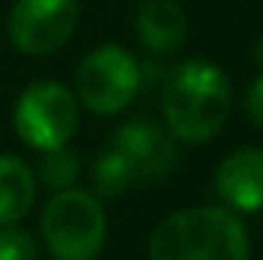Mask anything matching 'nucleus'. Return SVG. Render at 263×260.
Listing matches in <instances>:
<instances>
[{"instance_id":"nucleus-1","label":"nucleus","mask_w":263,"mask_h":260,"mask_svg":"<svg viewBox=\"0 0 263 260\" xmlns=\"http://www.w3.org/2000/svg\"><path fill=\"white\" fill-rule=\"evenodd\" d=\"M233 89L223 67L205 59H190L175 67L162 83V117L168 132L184 144H202L230 120Z\"/></svg>"},{"instance_id":"nucleus-2","label":"nucleus","mask_w":263,"mask_h":260,"mask_svg":"<svg viewBox=\"0 0 263 260\" xmlns=\"http://www.w3.org/2000/svg\"><path fill=\"white\" fill-rule=\"evenodd\" d=\"M147 260H248V233L230 208H184L150 233Z\"/></svg>"},{"instance_id":"nucleus-3","label":"nucleus","mask_w":263,"mask_h":260,"mask_svg":"<svg viewBox=\"0 0 263 260\" xmlns=\"http://www.w3.org/2000/svg\"><path fill=\"white\" fill-rule=\"evenodd\" d=\"M40 230L52 260H95L107 239V214L95 196L67 187L49 199Z\"/></svg>"},{"instance_id":"nucleus-4","label":"nucleus","mask_w":263,"mask_h":260,"mask_svg":"<svg viewBox=\"0 0 263 260\" xmlns=\"http://www.w3.org/2000/svg\"><path fill=\"white\" fill-rule=\"evenodd\" d=\"M144 83V67L141 62L123 46H98L92 49L73 73V95L77 101L98 114V117H114L126 110L132 98L138 95Z\"/></svg>"},{"instance_id":"nucleus-5","label":"nucleus","mask_w":263,"mask_h":260,"mask_svg":"<svg viewBox=\"0 0 263 260\" xmlns=\"http://www.w3.org/2000/svg\"><path fill=\"white\" fill-rule=\"evenodd\" d=\"M12 126L28 147L40 153L65 147L80 126V101L67 86L55 80L31 83L15 101Z\"/></svg>"},{"instance_id":"nucleus-6","label":"nucleus","mask_w":263,"mask_h":260,"mask_svg":"<svg viewBox=\"0 0 263 260\" xmlns=\"http://www.w3.org/2000/svg\"><path fill=\"white\" fill-rule=\"evenodd\" d=\"M80 25V0H15L6 15V37L25 55H52Z\"/></svg>"},{"instance_id":"nucleus-7","label":"nucleus","mask_w":263,"mask_h":260,"mask_svg":"<svg viewBox=\"0 0 263 260\" xmlns=\"http://www.w3.org/2000/svg\"><path fill=\"white\" fill-rule=\"evenodd\" d=\"M110 147L129 162L135 181H162L181 162L178 138L168 129L150 123V120L123 123L120 129L114 132Z\"/></svg>"},{"instance_id":"nucleus-8","label":"nucleus","mask_w":263,"mask_h":260,"mask_svg":"<svg viewBox=\"0 0 263 260\" xmlns=\"http://www.w3.org/2000/svg\"><path fill=\"white\" fill-rule=\"evenodd\" d=\"M214 190L230 211L263 208V147H239L214 172Z\"/></svg>"},{"instance_id":"nucleus-9","label":"nucleus","mask_w":263,"mask_h":260,"mask_svg":"<svg viewBox=\"0 0 263 260\" xmlns=\"http://www.w3.org/2000/svg\"><path fill=\"white\" fill-rule=\"evenodd\" d=\"M135 31L153 55H172L187 37L184 6L178 0H144L135 12Z\"/></svg>"},{"instance_id":"nucleus-10","label":"nucleus","mask_w":263,"mask_h":260,"mask_svg":"<svg viewBox=\"0 0 263 260\" xmlns=\"http://www.w3.org/2000/svg\"><path fill=\"white\" fill-rule=\"evenodd\" d=\"M34 172L25 159L0 153V227L22 220L34 205Z\"/></svg>"},{"instance_id":"nucleus-11","label":"nucleus","mask_w":263,"mask_h":260,"mask_svg":"<svg viewBox=\"0 0 263 260\" xmlns=\"http://www.w3.org/2000/svg\"><path fill=\"white\" fill-rule=\"evenodd\" d=\"M92 184H95L98 196L114 199V196H123L135 184V175H132L129 162L114 147H107L104 153H98V159L92 165Z\"/></svg>"},{"instance_id":"nucleus-12","label":"nucleus","mask_w":263,"mask_h":260,"mask_svg":"<svg viewBox=\"0 0 263 260\" xmlns=\"http://www.w3.org/2000/svg\"><path fill=\"white\" fill-rule=\"evenodd\" d=\"M77 175H80V162H77V153L67 150V144L65 147H55V150H43L40 178H43V184H46L52 193L73 187Z\"/></svg>"},{"instance_id":"nucleus-13","label":"nucleus","mask_w":263,"mask_h":260,"mask_svg":"<svg viewBox=\"0 0 263 260\" xmlns=\"http://www.w3.org/2000/svg\"><path fill=\"white\" fill-rule=\"evenodd\" d=\"M37 257V248H34V239L18 230L15 224H3L0 227V260H34Z\"/></svg>"},{"instance_id":"nucleus-14","label":"nucleus","mask_w":263,"mask_h":260,"mask_svg":"<svg viewBox=\"0 0 263 260\" xmlns=\"http://www.w3.org/2000/svg\"><path fill=\"white\" fill-rule=\"evenodd\" d=\"M245 110L251 117V123H257L263 129V73L248 86V95H245Z\"/></svg>"},{"instance_id":"nucleus-15","label":"nucleus","mask_w":263,"mask_h":260,"mask_svg":"<svg viewBox=\"0 0 263 260\" xmlns=\"http://www.w3.org/2000/svg\"><path fill=\"white\" fill-rule=\"evenodd\" d=\"M254 59H257V62L263 65V37L257 40V46H254Z\"/></svg>"}]
</instances>
